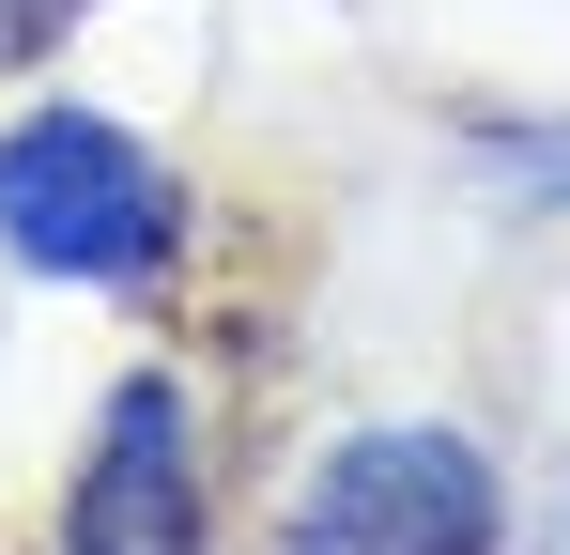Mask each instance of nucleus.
<instances>
[{
	"instance_id": "f257e3e1",
	"label": "nucleus",
	"mask_w": 570,
	"mask_h": 555,
	"mask_svg": "<svg viewBox=\"0 0 570 555\" xmlns=\"http://www.w3.org/2000/svg\"><path fill=\"white\" fill-rule=\"evenodd\" d=\"M0 232L47 278H155L170 263V171L94 108H47L0 139Z\"/></svg>"
},
{
	"instance_id": "f03ea898",
	"label": "nucleus",
	"mask_w": 570,
	"mask_h": 555,
	"mask_svg": "<svg viewBox=\"0 0 570 555\" xmlns=\"http://www.w3.org/2000/svg\"><path fill=\"white\" fill-rule=\"evenodd\" d=\"M308 555H493V478L463 432H355L308 478Z\"/></svg>"
},
{
	"instance_id": "7ed1b4c3",
	"label": "nucleus",
	"mask_w": 570,
	"mask_h": 555,
	"mask_svg": "<svg viewBox=\"0 0 570 555\" xmlns=\"http://www.w3.org/2000/svg\"><path fill=\"white\" fill-rule=\"evenodd\" d=\"M62 555H200V448L170 386H124L108 401V448L62 509Z\"/></svg>"
},
{
	"instance_id": "20e7f679",
	"label": "nucleus",
	"mask_w": 570,
	"mask_h": 555,
	"mask_svg": "<svg viewBox=\"0 0 570 555\" xmlns=\"http://www.w3.org/2000/svg\"><path fill=\"white\" fill-rule=\"evenodd\" d=\"M47 31H62V0H0V62H31Z\"/></svg>"
}]
</instances>
